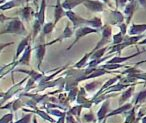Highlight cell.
Masks as SVG:
<instances>
[{
	"instance_id": "1",
	"label": "cell",
	"mask_w": 146,
	"mask_h": 123,
	"mask_svg": "<svg viewBox=\"0 0 146 123\" xmlns=\"http://www.w3.org/2000/svg\"><path fill=\"white\" fill-rule=\"evenodd\" d=\"M2 30L0 34H17V35H25L27 33L26 28L24 26L22 19L19 17H12L7 22L3 23Z\"/></svg>"
},
{
	"instance_id": "2",
	"label": "cell",
	"mask_w": 146,
	"mask_h": 123,
	"mask_svg": "<svg viewBox=\"0 0 146 123\" xmlns=\"http://www.w3.org/2000/svg\"><path fill=\"white\" fill-rule=\"evenodd\" d=\"M112 27L110 24L106 23L103 25V27L101 28V38L99 39V41L97 42V44L95 45L92 51H95L97 49H100L102 47L107 46V44L112 40Z\"/></svg>"
},
{
	"instance_id": "3",
	"label": "cell",
	"mask_w": 146,
	"mask_h": 123,
	"mask_svg": "<svg viewBox=\"0 0 146 123\" xmlns=\"http://www.w3.org/2000/svg\"><path fill=\"white\" fill-rule=\"evenodd\" d=\"M99 30H100V29L93 28V27H91V26H82V27H79L78 29H76V30H75V39H74V41H73V42L68 46L67 51L70 50L72 47L75 46L80 39L84 38V37L87 36V35H89V34L98 33V32H99Z\"/></svg>"
},
{
	"instance_id": "4",
	"label": "cell",
	"mask_w": 146,
	"mask_h": 123,
	"mask_svg": "<svg viewBox=\"0 0 146 123\" xmlns=\"http://www.w3.org/2000/svg\"><path fill=\"white\" fill-rule=\"evenodd\" d=\"M66 17L69 19L71 23H72V29L73 30H76L79 27L82 26H87L88 19L81 17L80 15H78L77 13H75L72 10H67L66 11Z\"/></svg>"
},
{
	"instance_id": "5",
	"label": "cell",
	"mask_w": 146,
	"mask_h": 123,
	"mask_svg": "<svg viewBox=\"0 0 146 123\" xmlns=\"http://www.w3.org/2000/svg\"><path fill=\"white\" fill-rule=\"evenodd\" d=\"M105 17L108 20V24H110V25H117L118 26L120 23L125 21V16H124V14L120 12L118 9L108 11L107 13H105Z\"/></svg>"
},
{
	"instance_id": "6",
	"label": "cell",
	"mask_w": 146,
	"mask_h": 123,
	"mask_svg": "<svg viewBox=\"0 0 146 123\" xmlns=\"http://www.w3.org/2000/svg\"><path fill=\"white\" fill-rule=\"evenodd\" d=\"M105 3H103L101 0H84L83 5L86 9H88L91 12H105Z\"/></svg>"
},
{
	"instance_id": "7",
	"label": "cell",
	"mask_w": 146,
	"mask_h": 123,
	"mask_svg": "<svg viewBox=\"0 0 146 123\" xmlns=\"http://www.w3.org/2000/svg\"><path fill=\"white\" fill-rule=\"evenodd\" d=\"M138 5L139 4H138L137 0H129L128 3L126 4V6L123 8V14L125 16V22L128 25L131 22V19L134 16V14H135V11L137 9Z\"/></svg>"
},
{
	"instance_id": "8",
	"label": "cell",
	"mask_w": 146,
	"mask_h": 123,
	"mask_svg": "<svg viewBox=\"0 0 146 123\" xmlns=\"http://www.w3.org/2000/svg\"><path fill=\"white\" fill-rule=\"evenodd\" d=\"M50 46V43H39L35 46V53H36V58H37V68L40 69L41 65H42L43 59L46 54V49L47 47Z\"/></svg>"
},
{
	"instance_id": "9",
	"label": "cell",
	"mask_w": 146,
	"mask_h": 123,
	"mask_svg": "<svg viewBox=\"0 0 146 123\" xmlns=\"http://www.w3.org/2000/svg\"><path fill=\"white\" fill-rule=\"evenodd\" d=\"M31 39H32V34H28L23 39H21L20 43H19L18 46H17V48H16V53H15V55H14V59H13V61H16L17 59L22 55V53L24 52L25 49L30 45Z\"/></svg>"
},
{
	"instance_id": "10",
	"label": "cell",
	"mask_w": 146,
	"mask_h": 123,
	"mask_svg": "<svg viewBox=\"0 0 146 123\" xmlns=\"http://www.w3.org/2000/svg\"><path fill=\"white\" fill-rule=\"evenodd\" d=\"M28 78H29V76L26 77V78H24V79H22V80H21L19 83H17V84H14L12 87H11L10 89H9V90H7L6 93H4V92L1 93V96H2V105L4 104V101L5 100H7V99H9V98H11V97H12L13 95L16 94V93L18 92L19 90H20L21 85H22L23 83L26 82V81L28 80Z\"/></svg>"
},
{
	"instance_id": "11",
	"label": "cell",
	"mask_w": 146,
	"mask_h": 123,
	"mask_svg": "<svg viewBox=\"0 0 146 123\" xmlns=\"http://www.w3.org/2000/svg\"><path fill=\"white\" fill-rule=\"evenodd\" d=\"M64 16H66V10L62 6V1L61 0H56V4L54 5V17H53V22L55 25L60 21Z\"/></svg>"
},
{
	"instance_id": "12",
	"label": "cell",
	"mask_w": 146,
	"mask_h": 123,
	"mask_svg": "<svg viewBox=\"0 0 146 123\" xmlns=\"http://www.w3.org/2000/svg\"><path fill=\"white\" fill-rule=\"evenodd\" d=\"M121 79V75H118V76H116V77H113V78H111V79H109V80H107L105 83H104V85H102L101 87H100V89L98 90V92L96 93L95 95L93 96V98H92V100H94V99H96L98 96H100L101 94H103L104 92H105L106 90H107L109 87H111L112 85H114L115 83H117V81L118 80H120Z\"/></svg>"
},
{
	"instance_id": "13",
	"label": "cell",
	"mask_w": 146,
	"mask_h": 123,
	"mask_svg": "<svg viewBox=\"0 0 146 123\" xmlns=\"http://www.w3.org/2000/svg\"><path fill=\"white\" fill-rule=\"evenodd\" d=\"M146 50H141L139 52H136L135 54H132V55H129V56H114L112 57L111 59L107 61L106 63H114V64H122V62H125V61L129 60L131 58H134V57H137L138 55L142 54L144 53Z\"/></svg>"
},
{
	"instance_id": "14",
	"label": "cell",
	"mask_w": 146,
	"mask_h": 123,
	"mask_svg": "<svg viewBox=\"0 0 146 123\" xmlns=\"http://www.w3.org/2000/svg\"><path fill=\"white\" fill-rule=\"evenodd\" d=\"M72 35H73V29L70 28V23L67 22L66 23V26H65V28H64V30H63V32L61 33V35L58 37V38H56V39H54V40L51 41L50 45L54 44V43H56V42H60V41L64 40V39L70 38V37H72Z\"/></svg>"
},
{
	"instance_id": "15",
	"label": "cell",
	"mask_w": 146,
	"mask_h": 123,
	"mask_svg": "<svg viewBox=\"0 0 146 123\" xmlns=\"http://www.w3.org/2000/svg\"><path fill=\"white\" fill-rule=\"evenodd\" d=\"M19 15H20L22 20L26 21V22H30V20L32 19V16L34 15V11H33L32 7H30L29 5H26V6H24L19 10Z\"/></svg>"
},
{
	"instance_id": "16",
	"label": "cell",
	"mask_w": 146,
	"mask_h": 123,
	"mask_svg": "<svg viewBox=\"0 0 146 123\" xmlns=\"http://www.w3.org/2000/svg\"><path fill=\"white\" fill-rule=\"evenodd\" d=\"M45 10H46V0H40L39 9L35 13V19H37L42 25H44L45 23Z\"/></svg>"
},
{
	"instance_id": "17",
	"label": "cell",
	"mask_w": 146,
	"mask_h": 123,
	"mask_svg": "<svg viewBox=\"0 0 146 123\" xmlns=\"http://www.w3.org/2000/svg\"><path fill=\"white\" fill-rule=\"evenodd\" d=\"M146 32V23H133L129 28V35H140Z\"/></svg>"
},
{
	"instance_id": "18",
	"label": "cell",
	"mask_w": 146,
	"mask_h": 123,
	"mask_svg": "<svg viewBox=\"0 0 146 123\" xmlns=\"http://www.w3.org/2000/svg\"><path fill=\"white\" fill-rule=\"evenodd\" d=\"M109 103H110L109 100L104 101L102 106L100 107V109L98 110L97 120L99 121V122H101V121H103L106 119V116H107V114H108V110H109Z\"/></svg>"
},
{
	"instance_id": "19",
	"label": "cell",
	"mask_w": 146,
	"mask_h": 123,
	"mask_svg": "<svg viewBox=\"0 0 146 123\" xmlns=\"http://www.w3.org/2000/svg\"><path fill=\"white\" fill-rule=\"evenodd\" d=\"M31 52H32V47H31V45H29L24 50V52L22 53V55L20 56V59H18L17 63L21 65H29L31 58Z\"/></svg>"
},
{
	"instance_id": "20",
	"label": "cell",
	"mask_w": 146,
	"mask_h": 123,
	"mask_svg": "<svg viewBox=\"0 0 146 123\" xmlns=\"http://www.w3.org/2000/svg\"><path fill=\"white\" fill-rule=\"evenodd\" d=\"M131 108H132V103H125V104H123V105H120V107H118V108L114 109L113 111L108 113L106 118L111 117V116H115V115H118V114H124L126 111L130 110Z\"/></svg>"
},
{
	"instance_id": "21",
	"label": "cell",
	"mask_w": 146,
	"mask_h": 123,
	"mask_svg": "<svg viewBox=\"0 0 146 123\" xmlns=\"http://www.w3.org/2000/svg\"><path fill=\"white\" fill-rule=\"evenodd\" d=\"M23 0H10V1H6L5 3L0 5V10L1 11H6V10H10L13 9L15 7H18L22 4Z\"/></svg>"
},
{
	"instance_id": "22",
	"label": "cell",
	"mask_w": 146,
	"mask_h": 123,
	"mask_svg": "<svg viewBox=\"0 0 146 123\" xmlns=\"http://www.w3.org/2000/svg\"><path fill=\"white\" fill-rule=\"evenodd\" d=\"M84 0H63L62 6L64 7L65 10H73L80 4H83Z\"/></svg>"
},
{
	"instance_id": "23",
	"label": "cell",
	"mask_w": 146,
	"mask_h": 123,
	"mask_svg": "<svg viewBox=\"0 0 146 123\" xmlns=\"http://www.w3.org/2000/svg\"><path fill=\"white\" fill-rule=\"evenodd\" d=\"M133 91H134V85H133V86L128 87L127 89H125V90L122 92L121 96H120V98H119V102H118V103H119V105L125 104L126 101H127L128 99L132 96V94H133Z\"/></svg>"
},
{
	"instance_id": "24",
	"label": "cell",
	"mask_w": 146,
	"mask_h": 123,
	"mask_svg": "<svg viewBox=\"0 0 146 123\" xmlns=\"http://www.w3.org/2000/svg\"><path fill=\"white\" fill-rule=\"evenodd\" d=\"M23 111H25V112H30V113H36V114H38L40 117H42L44 120H47V121H49V122H52V123H54L55 122V120L52 118V117H50L48 115V112H44V111H40V110H38L37 108H35V110H28V109H25V108H23L22 109Z\"/></svg>"
},
{
	"instance_id": "25",
	"label": "cell",
	"mask_w": 146,
	"mask_h": 123,
	"mask_svg": "<svg viewBox=\"0 0 146 123\" xmlns=\"http://www.w3.org/2000/svg\"><path fill=\"white\" fill-rule=\"evenodd\" d=\"M91 54H92V51H90V52H88V53H86L85 55H84L83 57H82L81 59H80L79 61H78L77 63H75V65H74V68H76V69H82L83 67H85V66H87V64H88V59H90V56H91Z\"/></svg>"
},
{
	"instance_id": "26",
	"label": "cell",
	"mask_w": 146,
	"mask_h": 123,
	"mask_svg": "<svg viewBox=\"0 0 146 123\" xmlns=\"http://www.w3.org/2000/svg\"><path fill=\"white\" fill-rule=\"evenodd\" d=\"M110 47L109 46H105V47H102L100 49H97L95 51H92V54L90 56V60H93V59H99V58H102L104 56V54L106 53V51L109 50Z\"/></svg>"
},
{
	"instance_id": "27",
	"label": "cell",
	"mask_w": 146,
	"mask_h": 123,
	"mask_svg": "<svg viewBox=\"0 0 146 123\" xmlns=\"http://www.w3.org/2000/svg\"><path fill=\"white\" fill-rule=\"evenodd\" d=\"M16 71H17V72L26 73V74H28V76H30L31 78H33L35 81H39V82H40V81L42 80L43 78H44V75L41 74V73L36 72V71H34V70L27 71V70H22V69H18V70H16Z\"/></svg>"
},
{
	"instance_id": "28",
	"label": "cell",
	"mask_w": 146,
	"mask_h": 123,
	"mask_svg": "<svg viewBox=\"0 0 146 123\" xmlns=\"http://www.w3.org/2000/svg\"><path fill=\"white\" fill-rule=\"evenodd\" d=\"M87 26H91L93 28L100 29L103 27V22H102V19L100 17H93L92 19H88Z\"/></svg>"
},
{
	"instance_id": "29",
	"label": "cell",
	"mask_w": 146,
	"mask_h": 123,
	"mask_svg": "<svg viewBox=\"0 0 146 123\" xmlns=\"http://www.w3.org/2000/svg\"><path fill=\"white\" fill-rule=\"evenodd\" d=\"M124 114H125V116H126V120L124 123H135V120H136L135 107H132L130 110L126 111Z\"/></svg>"
},
{
	"instance_id": "30",
	"label": "cell",
	"mask_w": 146,
	"mask_h": 123,
	"mask_svg": "<svg viewBox=\"0 0 146 123\" xmlns=\"http://www.w3.org/2000/svg\"><path fill=\"white\" fill-rule=\"evenodd\" d=\"M101 68L107 69V70H117L119 68H128L129 66H125L122 64H114V63H105V64L100 65Z\"/></svg>"
},
{
	"instance_id": "31",
	"label": "cell",
	"mask_w": 146,
	"mask_h": 123,
	"mask_svg": "<svg viewBox=\"0 0 146 123\" xmlns=\"http://www.w3.org/2000/svg\"><path fill=\"white\" fill-rule=\"evenodd\" d=\"M55 26L56 25L54 24V22H45L44 25H43V28H42V34L43 35H47V34H50L53 30H54Z\"/></svg>"
},
{
	"instance_id": "32",
	"label": "cell",
	"mask_w": 146,
	"mask_h": 123,
	"mask_svg": "<svg viewBox=\"0 0 146 123\" xmlns=\"http://www.w3.org/2000/svg\"><path fill=\"white\" fill-rule=\"evenodd\" d=\"M82 108H83V106H82L81 104H79V105H77V106H74V107H72V108L69 109L68 113L72 114L73 116L77 118V120H79V118H80V113H81Z\"/></svg>"
},
{
	"instance_id": "33",
	"label": "cell",
	"mask_w": 146,
	"mask_h": 123,
	"mask_svg": "<svg viewBox=\"0 0 146 123\" xmlns=\"http://www.w3.org/2000/svg\"><path fill=\"white\" fill-rule=\"evenodd\" d=\"M100 85H101V83L100 82H98V81H94V82H91V83H87V84L84 86V88L86 89L87 92H93V91H95L96 89L99 88Z\"/></svg>"
},
{
	"instance_id": "34",
	"label": "cell",
	"mask_w": 146,
	"mask_h": 123,
	"mask_svg": "<svg viewBox=\"0 0 146 123\" xmlns=\"http://www.w3.org/2000/svg\"><path fill=\"white\" fill-rule=\"evenodd\" d=\"M124 37H125V35H124L121 31H119L118 33L114 34L113 36H112V45L119 44V43H121L122 41H123Z\"/></svg>"
},
{
	"instance_id": "35",
	"label": "cell",
	"mask_w": 146,
	"mask_h": 123,
	"mask_svg": "<svg viewBox=\"0 0 146 123\" xmlns=\"http://www.w3.org/2000/svg\"><path fill=\"white\" fill-rule=\"evenodd\" d=\"M146 99V89L143 91H140L139 93L137 94V96H136L135 100H134V104L135 105H139L141 104L142 102H144Z\"/></svg>"
},
{
	"instance_id": "36",
	"label": "cell",
	"mask_w": 146,
	"mask_h": 123,
	"mask_svg": "<svg viewBox=\"0 0 146 123\" xmlns=\"http://www.w3.org/2000/svg\"><path fill=\"white\" fill-rule=\"evenodd\" d=\"M78 92H79V89L76 88V87H75V88L71 89V90L69 91L68 95H67V97H68V100L70 101V102H72V101H75L76 99H77Z\"/></svg>"
},
{
	"instance_id": "37",
	"label": "cell",
	"mask_w": 146,
	"mask_h": 123,
	"mask_svg": "<svg viewBox=\"0 0 146 123\" xmlns=\"http://www.w3.org/2000/svg\"><path fill=\"white\" fill-rule=\"evenodd\" d=\"M128 76L135 78L136 80H142L146 83V72H138V73H133V74H128Z\"/></svg>"
},
{
	"instance_id": "38",
	"label": "cell",
	"mask_w": 146,
	"mask_h": 123,
	"mask_svg": "<svg viewBox=\"0 0 146 123\" xmlns=\"http://www.w3.org/2000/svg\"><path fill=\"white\" fill-rule=\"evenodd\" d=\"M24 105H25V103L22 102L20 99H16L15 101L11 102V109H12L13 111H16V110H18L20 107H23Z\"/></svg>"
},
{
	"instance_id": "39",
	"label": "cell",
	"mask_w": 146,
	"mask_h": 123,
	"mask_svg": "<svg viewBox=\"0 0 146 123\" xmlns=\"http://www.w3.org/2000/svg\"><path fill=\"white\" fill-rule=\"evenodd\" d=\"M13 122V114L12 113H7L3 115L0 119V123H11Z\"/></svg>"
},
{
	"instance_id": "40",
	"label": "cell",
	"mask_w": 146,
	"mask_h": 123,
	"mask_svg": "<svg viewBox=\"0 0 146 123\" xmlns=\"http://www.w3.org/2000/svg\"><path fill=\"white\" fill-rule=\"evenodd\" d=\"M47 112H48L49 114H52L57 117H61V116H63V115L67 114V112H65V111H60V110H57V109H49V110L47 109Z\"/></svg>"
},
{
	"instance_id": "41",
	"label": "cell",
	"mask_w": 146,
	"mask_h": 123,
	"mask_svg": "<svg viewBox=\"0 0 146 123\" xmlns=\"http://www.w3.org/2000/svg\"><path fill=\"white\" fill-rule=\"evenodd\" d=\"M36 82V81L34 80L33 78H31L30 76H29V78H28V81H27V83H26V87L24 88V92H27V91H29V90H31V89H33L34 88V83Z\"/></svg>"
},
{
	"instance_id": "42",
	"label": "cell",
	"mask_w": 146,
	"mask_h": 123,
	"mask_svg": "<svg viewBox=\"0 0 146 123\" xmlns=\"http://www.w3.org/2000/svg\"><path fill=\"white\" fill-rule=\"evenodd\" d=\"M83 120L86 121V122H89V123L95 120V116H94L93 112L90 111L89 113H85V114L83 115Z\"/></svg>"
},
{
	"instance_id": "43",
	"label": "cell",
	"mask_w": 146,
	"mask_h": 123,
	"mask_svg": "<svg viewBox=\"0 0 146 123\" xmlns=\"http://www.w3.org/2000/svg\"><path fill=\"white\" fill-rule=\"evenodd\" d=\"M30 120H31V114H26V115H24L22 118H20L19 120H17L16 122H14V123H29Z\"/></svg>"
},
{
	"instance_id": "44",
	"label": "cell",
	"mask_w": 146,
	"mask_h": 123,
	"mask_svg": "<svg viewBox=\"0 0 146 123\" xmlns=\"http://www.w3.org/2000/svg\"><path fill=\"white\" fill-rule=\"evenodd\" d=\"M118 27H119V31H121L124 35H126L127 30H128V24H127V23H126V22L120 23V24L118 25Z\"/></svg>"
},
{
	"instance_id": "45",
	"label": "cell",
	"mask_w": 146,
	"mask_h": 123,
	"mask_svg": "<svg viewBox=\"0 0 146 123\" xmlns=\"http://www.w3.org/2000/svg\"><path fill=\"white\" fill-rule=\"evenodd\" d=\"M66 123H77L74 120V116L70 113L67 112V116H66Z\"/></svg>"
},
{
	"instance_id": "46",
	"label": "cell",
	"mask_w": 146,
	"mask_h": 123,
	"mask_svg": "<svg viewBox=\"0 0 146 123\" xmlns=\"http://www.w3.org/2000/svg\"><path fill=\"white\" fill-rule=\"evenodd\" d=\"M129 0H118V8H124Z\"/></svg>"
},
{
	"instance_id": "47",
	"label": "cell",
	"mask_w": 146,
	"mask_h": 123,
	"mask_svg": "<svg viewBox=\"0 0 146 123\" xmlns=\"http://www.w3.org/2000/svg\"><path fill=\"white\" fill-rule=\"evenodd\" d=\"M66 116H67V114L66 115H63V116H61V117H59L58 121H57L56 123H66Z\"/></svg>"
},
{
	"instance_id": "48",
	"label": "cell",
	"mask_w": 146,
	"mask_h": 123,
	"mask_svg": "<svg viewBox=\"0 0 146 123\" xmlns=\"http://www.w3.org/2000/svg\"><path fill=\"white\" fill-rule=\"evenodd\" d=\"M137 2H138V4H139L140 6L146 8V0H137Z\"/></svg>"
},
{
	"instance_id": "49",
	"label": "cell",
	"mask_w": 146,
	"mask_h": 123,
	"mask_svg": "<svg viewBox=\"0 0 146 123\" xmlns=\"http://www.w3.org/2000/svg\"><path fill=\"white\" fill-rule=\"evenodd\" d=\"M13 44H14V42H9V43H7V44H2L1 45V50H3L5 46H9V45H13Z\"/></svg>"
},
{
	"instance_id": "50",
	"label": "cell",
	"mask_w": 146,
	"mask_h": 123,
	"mask_svg": "<svg viewBox=\"0 0 146 123\" xmlns=\"http://www.w3.org/2000/svg\"><path fill=\"white\" fill-rule=\"evenodd\" d=\"M143 63H146V59H144V60H141V61H139V62H137V63H135V66H139V65H141V64H143Z\"/></svg>"
},
{
	"instance_id": "51",
	"label": "cell",
	"mask_w": 146,
	"mask_h": 123,
	"mask_svg": "<svg viewBox=\"0 0 146 123\" xmlns=\"http://www.w3.org/2000/svg\"><path fill=\"white\" fill-rule=\"evenodd\" d=\"M138 44H139V45H146V37H145V38L142 39V40L140 41V42L138 43Z\"/></svg>"
},
{
	"instance_id": "52",
	"label": "cell",
	"mask_w": 146,
	"mask_h": 123,
	"mask_svg": "<svg viewBox=\"0 0 146 123\" xmlns=\"http://www.w3.org/2000/svg\"><path fill=\"white\" fill-rule=\"evenodd\" d=\"M102 2L103 3H105V4H107V5H109L110 6V3H109V0H101Z\"/></svg>"
},
{
	"instance_id": "53",
	"label": "cell",
	"mask_w": 146,
	"mask_h": 123,
	"mask_svg": "<svg viewBox=\"0 0 146 123\" xmlns=\"http://www.w3.org/2000/svg\"><path fill=\"white\" fill-rule=\"evenodd\" d=\"M33 123H38V122H37V118H36V116H33Z\"/></svg>"
},
{
	"instance_id": "54",
	"label": "cell",
	"mask_w": 146,
	"mask_h": 123,
	"mask_svg": "<svg viewBox=\"0 0 146 123\" xmlns=\"http://www.w3.org/2000/svg\"><path fill=\"white\" fill-rule=\"evenodd\" d=\"M114 2H115V6H116V9H118V0H114Z\"/></svg>"
},
{
	"instance_id": "55",
	"label": "cell",
	"mask_w": 146,
	"mask_h": 123,
	"mask_svg": "<svg viewBox=\"0 0 146 123\" xmlns=\"http://www.w3.org/2000/svg\"><path fill=\"white\" fill-rule=\"evenodd\" d=\"M5 1H10V0H1V4H3V3H5Z\"/></svg>"
},
{
	"instance_id": "56",
	"label": "cell",
	"mask_w": 146,
	"mask_h": 123,
	"mask_svg": "<svg viewBox=\"0 0 146 123\" xmlns=\"http://www.w3.org/2000/svg\"><path fill=\"white\" fill-rule=\"evenodd\" d=\"M106 119H107V118H106ZM106 119H105V120H104V121H103V122H102V123H105V121H106Z\"/></svg>"
},
{
	"instance_id": "57",
	"label": "cell",
	"mask_w": 146,
	"mask_h": 123,
	"mask_svg": "<svg viewBox=\"0 0 146 123\" xmlns=\"http://www.w3.org/2000/svg\"><path fill=\"white\" fill-rule=\"evenodd\" d=\"M11 123H14V122H11Z\"/></svg>"
},
{
	"instance_id": "58",
	"label": "cell",
	"mask_w": 146,
	"mask_h": 123,
	"mask_svg": "<svg viewBox=\"0 0 146 123\" xmlns=\"http://www.w3.org/2000/svg\"><path fill=\"white\" fill-rule=\"evenodd\" d=\"M50 123H52V122H50Z\"/></svg>"
},
{
	"instance_id": "59",
	"label": "cell",
	"mask_w": 146,
	"mask_h": 123,
	"mask_svg": "<svg viewBox=\"0 0 146 123\" xmlns=\"http://www.w3.org/2000/svg\"><path fill=\"white\" fill-rule=\"evenodd\" d=\"M34 1H35V0H34Z\"/></svg>"
}]
</instances>
